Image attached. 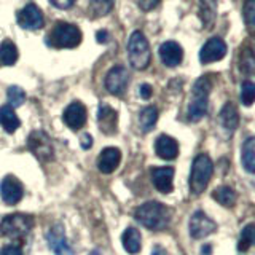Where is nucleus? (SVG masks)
Here are the masks:
<instances>
[{
	"label": "nucleus",
	"instance_id": "nucleus-1",
	"mask_svg": "<svg viewBox=\"0 0 255 255\" xmlns=\"http://www.w3.org/2000/svg\"><path fill=\"white\" fill-rule=\"evenodd\" d=\"M135 220L140 225H143L148 230H164L171 222V211L169 207L158 203V201H148L143 203L137 207V211L134 214Z\"/></svg>",
	"mask_w": 255,
	"mask_h": 255
},
{
	"label": "nucleus",
	"instance_id": "nucleus-2",
	"mask_svg": "<svg viewBox=\"0 0 255 255\" xmlns=\"http://www.w3.org/2000/svg\"><path fill=\"white\" fill-rule=\"evenodd\" d=\"M212 90V82L209 77L198 78L193 85V98L188 106V120L190 122H199L207 114V106H209V93Z\"/></svg>",
	"mask_w": 255,
	"mask_h": 255
},
{
	"label": "nucleus",
	"instance_id": "nucleus-3",
	"mask_svg": "<svg viewBox=\"0 0 255 255\" xmlns=\"http://www.w3.org/2000/svg\"><path fill=\"white\" fill-rule=\"evenodd\" d=\"M82 43V32L75 24L56 22L46 38V45L53 48H77Z\"/></svg>",
	"mask_w": 255,
	"mask_h": 255
},
{
	"label": "nucleus",
	"instance_id": "nucleus-4",
	"mask_svg": "<svg viewBox=\"0 0 255 255\" xmlns=\"http://www.w3.org/2000/svg\"><path fill=\"white\" fill-rule=\"evenodd\" d=\"M128 58H129L131 66L135 70H143L150 64V45L145 35L140 30H135L131 34L129 42H128Z\"/></svg>",
	"mask_w": 255,
	"mask_h": 255
},
{
	"label": "nucleus",
	"instance_id": "nucleus-5",
	"mask_svg": "<svg viewBox=\"0 0 255 255\" xmlns=\"http://www.w3.org/2000/svg\"><path fill=\"white\" fill-rule=\"evenodd\" d=\"M214 172V164L207 155H198L191 166L190 174V190L193 195H201L206 190Z\"/></svg>",
	"mask_w": 255,
	"mask_h": 255
},
{
	"label": "nucleus",
	"instance_id": "nucleus-6",
	"mask_svg": "<svg viewBox=\"0 0 255 255\" xmlns=\"http://www.w3.org/2000/svg\"><path fill=\"white\" fill-rule=\"evenodd\" d=\"M34 227V217L27 214H11L0 223V233L10 239H22Z\"/></svg>",
	"mask_w": 255,
	"mask_h": 255
},
{
	"label": "nucleus",
	"instance_id": "nucleus-7",
	"mask_svg": "<svg viewBox=\"0 0 255 255\" xmlns=\"http://www.w3.org/2000/svg\"><path fill=\"white\" fill-rule=\"evenodd\" d=\"M27 147L30 150V153L34 155L38 161H51L54 158V148H53V142L50 139V135L43 131H32L29 134L27 139Z\"/></svg>",
	"mask_w": 255,
	"mask_h": 255
},
{
	"label": "nucleus",
	"instance_id": "nucleus-8",
	"mask_svg": "<svg viewBox=\"0 0 255 255\" xmlns=\"http://www.w3.org/2000/svg\"><path fill=\"white\" fill-rule=\"evenodd\" d=\"M46 241L54 255H74V249L69 246L66 239V231H64L62 223H56L50 228V231L46 233Z\"/></svg>",
	"mask_w": 255,
	"mask_h": 255
},
{
	"label": "nucleus",
	"instance_id": "nucleus-9",
	"mask_svg": "<svg viewBox=\"0 0 255 255\" xmlns=\"http://www.w3.org/2000/svg\"><path fill=\"white\" fill-rule=\"evenodd\" d=\"M16 19H18L19 27L26 30H40L43 27V14L34 3H27L22 10H19Z\"/></svg>",
	"mask_w": 255,
	"mask_h": 255
},
{
	"label": "nucleus",
	"instance_id": "nucleus-10",
	"mask_svg": "<svg viewBox=\"0 0 255 255\" xmlns=\"http://www.w3.org/2000/svg\"><path fill=\"white\" fill-rule=\"evenodd\" d=\"M128 83H129V74H128L126 67L115 66L114 69L109 70L106 77V90L110 94L122 96L126 91Z\"/></svg>",
	"mask_w": 255,
	"mask_h": 255
},
{
	"label": "nucleus",
	"instance_id": "nucleus-11",
	"mask_svg": "<svg viewBox=\"0 0 255 255\" xmlns=\"http://www.w3.org/2000/svg\"><path fill=\"white\" fill-rule=\"evenodd\" d=\"M190 235L191 238H195V239H203L206 236H209L212 235L215 230H217V225H215V222L211 220L204 212L201 211H198L195 212L193 215H191V219H190Z\"/></svg>",
	"mask_w": 255,
	"mask_h": 255
},
{
	"label": "nucleus",
	"instance_id": "nucleus-12",
	"mask_svg": "<svg viewBox=\"0 0 255 255\" xmlns=\"http://www.w3.org/2000/svg\"><path fill=\"white\" fill-rule=\"evenodd\" d=\"M227 54V45L220 37H212L204 43V46L199 51V61L203 64H211L215 61H220Z\"/></svg>",
	"mask_w": 255,
	"mask_h": 255
},
{
	"label": "nucleus",
	"instance_id": "nucleus-13",
	"mask_svg": "<svg viewBox=\"0 0 255 255\" xmlns=\"http://www.w3.org/2000/svg\"><path fill=\"white\" fill-rule=\"evenodd\" d=\"M0 195L2 199L10 206H14L21 201L22 198V185L14 175H6L0 183Z\"/></svg>",
	"mask_w": 255,
	"mask_h": 255
},
{
	"label": "nucleus",
	"instance_id": "nucleus-14",
	"mask_svg": "<svg viewBox=\"0 0 255 255\" xmlns=\"http://www.w3.org/2000/svg\"><path fill=\"white\" fill-rule=\"evenodd\" d=\"M62 118H64V123H66L70 129L78 131V129H82L86 123V109L82 102L75 101L69 104L67 109L64 110Z\"/></svg>",
	"mask_w": 255,
	"mask_h": 255
},
{
	"label": "nucleus",
	"instance_id": "nucleus-15",
	"mask_svg": "<svg viewBox=\"0 0 255 255\" xmlns=\"http://www.w3.org/2000/svg\"><path fill=\"white\" fill-rule=\"evenodd\" d=\"M159 58L166 67H177L183 59V50L175 42H164L159 46Z\"/></svg>",
	"mask_w": 255,
	"mask_h": 255
},
{
	"label": "nucleus",
	"instance_id": "nucleus-16",
	"mask_svg": "<svg viewBox=\"0 0 255 255\" xmlns=\"http://www.w3.org/2000/svg\"><path fill=\"white\" fill-rule=\"evenodd\" d=\"M172 179H174V169L169 166L153 167V169H151V180H153V185L158 191H161V193H171L174 188Z\"/></svg>",
	"mask_w": 255,
	"mask_h": 255
},
{
	"label": "nucleus",
	"instance_id": "nucleus-17",
	"mask_svg": "<svg viewBox=\"0 0 255 255\" xmlns=\"http://www.w3.org/2000/svg\"><path fill=\"white\" fill-rule=\"evenodd\" d=\"M120 161H122V151L115 147H107L101 151L98 167L102 174H110L120 166Z\"/></svg>",
	"mask_w": 255,
	"mask_h": 255
},
{
	"label": "nucleus",
	"instance_id": "nucleus-18",
	"mask_svg": "<svg viewBox=\"0 0 255 255\" xmlns=\"http://www.w3.org/2000/svg\"><path fill=\"white\" fill-rule=\"evenodd\" d=\"M98 125L104 134H115L118 125V114L106 104H101L98 110Z\"/></svg>",
	"mask_w": 255,
	"mask_h": 255
},
{
	"label": "nucleus",
	"instance_id": "nucleus-19",
	"mask_svg": "<svg viewBox=\"0 0 255 255\" xmlns=\"http://www.w3.org/2000/svg\"><path fill=\"white\" fill-rule=\"evenodd\" d=\"M155 151H156V155L163 159H174L179 155L177 140L172 139L171 135L161 134L155 142Z\"/></svg>",
	"mask_w": 255,
	"mask_h": 255
},
{
	"label": "nucleus",
	"instance_id": "nucleus-20",
	"mask_svg": "<svg viewBox=\"0 0 255 255\" xmlns=\"http://www.w3.org/2000/svg\"><path fill=\"white\" fill-rule=\"evenodd\" d=\"M199 18L206 29H211L217 18V0H199Z\"/></svg>",
	"mask_w": 255,
	"mask_h": 255
},
{
	"label": "nucleus",
	"instance_id": "nucleus-21",
	"mask_svg": "<svg viewBox=\"0 0 255 255\" xmlns=\"http://www.w3.org/2000/svg\"><path fill=\"white\" fill-rule=\"evenodd\" d=\"M220 123L223 126V129L227 132H233L238 125H239V115H238V110L231 102H227L223 106L222 112H220Z\"/></svg>",
	"mask_w": 255,
	"mask_h": 255
},
{
	"label": "nucleus",
	"instance_id": "nucleus-22",
	"mask_svg": "<svg viewBox=\"0 0 255 255\" xmlns=\"http://www.w3.org/2000/svg\"><path fill=\"white\" fill-rule=\"evenodd\" d=\"M18 58H19V53L16 45L11 40H3V42L0 43V67L14 66Z\"/></svg>",
	"mask_w": 255,
	"mask_h": 255
},
{
	"label": "nucleus",
	"instance_id": "nucleus-23",
	"mask_svg": "<svg viewBox=\"0 0 255 255\" xmlns=\"http://www.w3.org/2000/svg\"><path fill=\"white\" fill-rule=\"evenodd\" d=\"M19 125H21V122H19L18 115L14 114L13 107H10V106L0 107V126H2L6 132H10V134L14 132L19 128Z\"/></svg>",
	"mask_w": 255,
	"mask_h": 255
},
{
	"label": "nucleus",
	"instance_id": "nucleus-24",
	"mask_svg": "<svg viewBox=\"0 0 255 255\" xmlns=\"http://www.w3.org/2000/svg\"><path fill=\"white\" fill-rule=\"evenodd\" d=\"M122 243H123V247L128 254H137L142 246L140 233L135 228H126L122 236Z\"/></svg>",
	"mask_w": 255,
	"mask_h": 255
},
{
	"label": "nucleus",
	"instance_id": "nucleus-25",
	"mask_svg": "<svg viewBox=\"0 0 255 255\" xmlns=\"http://www.w3.org/2000/svg\"><path fill=\"white\" fill-rule=\"evenodd\" d=\"M241 161L247 172L255 174V137H251L244 142L241 151Z\"/></svg>",
	"mask_w": 255,
	"mask_h": 255
},
{
	"label": "nucleus",
	"instance_id": "nucleus-26",
	"mask_svg": "<svg viewBox=\"0 0 255 255\" xmlns=\"http://www.w3.org/2000/svg\"><path fill=\"white\" fill-rule=\"evenodd\" d=\"M212 198L217 201L219 204L225 206V207H233L236 204V193L233 188L230 187H219L214 190Z\"/></svg>",
	"mask_w": 255,
	"mask_h": 255
},
{
	"label": "nucleus",
	"instance_id": "nucleus-27",
	"mask_svg": "<svg viewBox=\"0 0 255 255\" xmlns=\"http://www.w3.org/2000/svg\"><path fill=\"white\" fill-rule=\"evenodd\" d=\"M158 122V110L153 106L145 107L139 115V123L143 132H148L150 129H153V126Z\"/></svg>",
	"mask_w": 255,
	"mask_h": 255
},
{
	"label": "nucleus",
	"instance_id": "nucleus-28",
	"mask_svg": "<svg viewBox=\"0 0 255 255\" xmlns=\"http://www.w3.org/2000/svg\"><path fill=\"white\" fill-rule=\"evenodd\" d=\"M255 244V225L249 223L246 225L241 231V239L238 243V251L239 252H247L251 249V246Z\"/></svg>",
	"mask_w": 255,
	"mask_h": 255
},
{
	"label": "nucleus",
	"instance_id": "nucleus-29",
	"mask_svg": "<svg viewBox=\"0 0 255 255\" xmlns=\"http://www.w3.org/2000/svg\"><path fill=\"white\" fill-rule=\"evenodd\" d=\"M243 14H244L247 32L251 35H255V0H246Z\"/></svg>",
	"mask_w": 255,
	"mask_h": 255
},
{
	"label": "nucleus",
	"instance_id": "nucleus-30",
	"mask_svg": "<svg viewBox=\"0 0 255 255\" xmlns=\"http://www.w3.org/2000/svg\"><path fill=\"white\" fill-rule=\"evenodd\" d=\"M6 98L10 107H21L26 101V93L19 86H10L6 90Z\"/></svg>",
	"mask_w": 255,
	"mask_h": 255
},
{
	"label": "nucleus",
	"instance_id": "nucleus-31",
	"mask_svg": "<svg viewBox=\"0 0 255 255\" xmlns=\"http://www.w3.org/2000/svg\"><path fill=\"white\" fill-rule=\"evenodd\" d=\"M241 102L246 107L252 106L255 102V82H251V80H246L241 85Z\"/></svg>",
	"mask_w": 255,
	"mask_h": 255
},
{
	"label": "nucleus",
	"instance_id": "nucleus-32",
	"mask_svg": "<svg viewBox=\"0 0 255 255\" xmlns=\"http://www.w3.org/2000/svg\"><path fill=\"white\" fill-rule=\"evenodd\" d=\"M115 0H91V11L94 16H106L112 11Z\"/></svg>",
	"mask_w": 255,
	"mask_h": 255
},
{
	"label": "nucleus",
	"instance_id": "nucleus-33",
	"mask_svg": "<svg viewBox=\"0 0 255 255\" xmlns=\"http://www.w3.org/2000/svg\"><path fill=\"white\" fill-rule=\"evenodd\" d=\"M241 70L243 72H254L255 70V59H254V54L251 50H246V53L243 54L241 58Z\"/></svg>",
	"mask_w": 255,
	"mask_h": 255
},
{
	"label": "nucleus",
	"instance_id": "nucleus-34",
	"mask_svg": "<svg viewBox=\"0 0 255 255\" xmlns=\"http://www.w3.org/2000/svg\"><path fill=\"white\" fill-rule=\"evenodd\" d=\"M137 3L143 11H148V10H153L159 3V0H137Z\"/></svg>",
	"mask_w": 255,
	"mask_h": 255
},
{
	"label": "nucleus",
	"instance_id": "nucleus-35",
	"mask_svg": "<svg viewBox=\"0 0 255 255\" xmlns=\"http://www.w3.org/2000/svg\"><path fill=\"white\" fill-rule=\"evenodd\" d=\"M51 5L56 8H61V10H67L72 5L75 3V0H50Z\"/></svg>",
	"mask_w": 255,
	"mask_h": 255
},
{
	"label": "nucleus",
	"instance_id": "nucleus-36",
	"mask_svg": "<svg viewBox=\"0 0 255 255\" xmlns=\"http://www.w3.org/2000/svg\"><path fill=\"white\" fill-rule=\"evenodd\" d=\"M0 255H22V251L18 246H6L0 251Z\"/></svg>",
	"mask_w": 255,
	"mask_h": 255
},
{
	"label": "nucleus",
	"instance_id": "nucleus-37",
	"mask_svg": "<svg viewBox=\"0 0 255 255\" xmlns=\"http://www.w3.org/2000/svg\"><path fill=\"white\" fill-rule=\"evenodd\" d=\"M139 93H140V98L147 101V99H150V98H151V93H153V90H151V86H150V85L143 83V85H140Z\"/></svg>",
	"mask_w": 255,
	"mask_h": 255
},
{
	"label": "nucleus",
	"instance_id": "nucleus-38",
	"mask_svg": "<svg viewBox=\"0 0 255 255\" xmlns=\"http://www.w3.org/2000/svg\"><path fill=\"white\" fill-rule=\"evenodd\" d=\"M109 38H110V35H109L107 30H98V32H96V42H98V43H107Z\"/></svg>",
	"mask_w": 255,
	"mask_h": 255
},
{
	"label": "nucleus",
	"instance_id": "nucleus-39",
	"mask_svg": "<svg viewBox=\"0 0 255 255\" xmlns=\"http://www.w3.org/2000/svg\"><path fill=\"white\" fill-rule=\"evenodd\" d=\"M93 145V137L90 134H85L83 137H82V148L83 150H90Z\"/></svg>",
	"mask_w": 255,
	"mask_h": 255
},
{
	"label": "nucleus",
	"instance_id": "nucleus-40",
	"mask_svg": "<svg viewBox=\"0 0 255 255\" xmlns=\"http://www.w3.org/2000/svg\"><path fill=\"white\" fill-rule=\"evenodd\" d=\"M151 255H166V251L159 244H156L153 247V251H151Z\"/></svg>",
	"mask_w": 255,
	"mask_h": 255
},
{
	"label": "nucleus",
	"instance_id": "nucleus-41",
	"mask_svg": "<svg viewBox=\"0 0 255 255\" xmlns=\"http://www.w3.org/2000/svg\"><path fill=\"white\" fill-rule=\"evenodd\" d=\"M201 255H212V246L211 244H204L201 247Z\"/></svg>",
	"mask_w": 255,
	"mask_h": 255
},
{
	"label": "nucleus",
	"instance_id": "nucleus-42",
	"mask_svg": "<svg viewBox=\"0 0 255 255\" xmlns=\"http://www.w3.org/2000/svg\"><path fill=\"white\" fill-rule=\"evenodd\" d=\"M91 255H99V252H93Z\"/></svg>",
	"mask_w": 255,
	"mask_h": 255
}]
</instances>
